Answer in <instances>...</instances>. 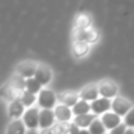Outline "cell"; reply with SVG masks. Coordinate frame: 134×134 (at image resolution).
Returning <instances> with one entry per match:
<instances>
[{
	"mask_svg": "<svg viewBox=\"0 0 134 134\" xmlns=\"http://www.w3.org/2000/svg\"><path fill=\"white\" fill-rule=\"evenodd\" d=\"M37 99H38V97H35V94H33V93L28 92V91H26V90L24 91L23 94H21V97H20V101L23 102L24 106H25L26 108L34 106Z\"/></svg>",
	"mask_w": 134,
	"mask_h": 134,
	"instance_id": "603a6c76",
	"label": "cell"
},
{
	"mask_svg": "<svg viewBox=\"0 0 134 134\" xmlns=\"http://www.w3.org/2000/svg\"><path fill=\"white\" fill-rule=\"evenodd\" d=\"M106 134H107V133H106Z\"/></svg>",
	"mask_w": 134,
	"mask_h": 134,
	"instance_id": "d6a6232c",
	"label": "cell"
},
{
	"mask_svg": "<svg viewBox=\"0 0 134 134\" xmlns=\"http://www.w3.org/2000/svg\"><path fill=\"white\" fill-rule=\"evenodd\" d=\"M38 134H53V132L51 131V128H44V130H39Z\"/></svg>",
	"mask_w": 134,
	"mask_h": 134,
	"instance_id": "83f0119b",
	"label": "cell"
},
{
	"mask_svg": "<svg viewBox=\"0 0 134 134\" xmlns=\"http://www.w3.org/2000/svg\"><path fill=\"white\" fill-rule=\"evenodd\" d=\"M54 115H55V120L58 122H69L73 119V112L72 108L64 104H57L55 107L53 108Z\"/></svg>",
	"mask_w": 134,
	"mask_h": 134,
	"instance_id": "9c48e42d",
	"label": "cell"
},
{
	"mask_svg": "<svg viewBox=\"0 0 134 134\" xmlns=\"http://www.w3.org/2000/svg\"><path fill=\"white\" fill-rule=\"evenodd\" d=\"M132 107H133L132 102L124 97L116 95L114 99H112V108H111L112 112L116 113L120 116H125L131 111Z\"/></svg>",
	"mask_w": 134,
	"mask_h": 134,
	"instance_id": "8992f818",
	"label": "cell"
},
{
	"mask_svg": "<svg viewBox=\"0 0 134 134\" xmlns=\"http://www.w3.org/2000/svg\"><path fill=\"white\" fill-rule=\"evenodd\" d=\"M127 126L125 125V124H120L119 126H116L115 128H113V130L109 132V134H125V132L127 131Z\"/></svg>",
	"mask_w": 134,
	"mask_h": 134,
	"instance_id": "484cf974",
	"label": "cell"
},
{
	"mask_svg": "<svg viewBox=\"0 0 134 134\" xmlns=\"http://www.w3.org/2000/svg\"><path fill=\"white\" fill-rule=\"evenodd\" d=\"M112 108V100L107 99V98L99 97L98 99L93 100L91 102V111L95 115H102L104 113L108 112Z\"/></svg>",
	"mask_w": 134,
	"mask_h": 134,
	"instance_id": "ba28073f",
	"label": "cell"
},
{
	"mask_svg": "<svg viewBox=\"0 0 134 134\" xmlns=\"http://www.w3.org/2000/svg\"><path fill=\"white\" fill-rule=\"evenodd\" d=\"M80 130L81 128L79 127L78 125H75V124L72 121L71 122V125H69V128H68V134H79V132H80Z\"/></svg>",
	"mask_w": 134,
	"mask_h": 134,
	"instance_id": "4316f807",
	"label": "cell"
},
{
	"mask_svg": "<svg viewBox=\"0 0 134 134\" xmlns=\"http://www.w3.org/2000/svg\"><path fill=\"white\" fill-rule=\"evenodd\" d=\"M34 78L41 83L42 86L47 85V83L51 81L52 79V71L47 65L45 64H39L37 67V71H35Z\"/></svg>",
	"mask_w": 134,
	"mask_h": 134,
	"instance_id": "5bb4252c",
	"label": "cell"
},
{
	"mask_svg": "<svg viewBox=\"0 0 134 134\" xmlns=\"http://www.w3.org/2000/svg\"><path fill=\"white\" fill-rule=\"evenodd\" d=\"M55 124V115H54L53 109L40 108L39 113V128H51Z\"/></svg>",
	"mask_w": 134,
	"mask_h": 134,
	"instance_id": "8fae6325",
	"label": "cell"
},
{
	"mask_svg": "<svg viewBox=\"0 0 134 134\" xmlns=\"http://www.w3.org/2000/svg\"><path fill=\"white\" fill-rule=\"evenodd\" d=\"M25 90L33 93V94H38V93L42 90V85L34 76H32V78L25 79Z\"/></svg>",
	"mask_w": 134,
	"mask_h": 134,
	"instance_id": "44dd1931",
	"label": "cell"
},
{
	"mask_svg": "<svg viewBox=\"0 0 134 134\" xmlns=\"http://www.w3.org/2000/svg\"><path fill=\"white\" fill-rule=\"evenodd\" d=\"M125 134H134V128H127Z\"/></svg>",
	"mask_w": 134,
	"mask_h": 134,
	"instance_id": "f546056e",
	"label": "cell"
},
{
	"mask_svg": "<svg viewBox=\"0 0 134 134\" xmlns=\"http://www.w3.org/2000/svg\"><path fill=\"white\" fill-rule=\"evenodd\" d=\"M38 65H39V63H37L34 60H31V59L24 60L21 63H19L18 66L15 67V73L16 75L21 76L24 79L32 78V76H34Z\"/></svg>",
	"mask_w": 134,
	"mask_h": 134,
	"instance_id": "5b68a950",
	"label": "cell"
},
{
	"mask_svg": "<svg viewBox=\"0 0 134 134\" xmlns=\"http://www.w3.org/2000/svg\"><path fill=\"white\" fill-rule=\"evenodd\" d=\"M26 134H38V132L35 130H31V131H27V133Z\"/></svg>",
	"mask_w": 134,
	"mask_h": 134,
	"instance_id": "4dcf8cb0",
	"label": "cell"
},
{
	"mask_svg": "<svg viewBox=\"0 0 134 134\" xmlns=\"http://www.w3.org/2000/svg\"><path fill=\"white\" fill-rule=\"evenodd\" d=\"M72 51L75 57H83L90 51V44L80 40H74L72 44Z\"/></svg>",
	"mask_w": 134,
	"mask_h": 134,
	"instance_id": "d6986e66",
	"label": "cell"
},
{
	"mask_svg": "<svg viewBox=\"0 0 134 134\" xmlns=\"http://www.w3.org/2000/svg\"><path fill=\"white\" fill-rule=\"evenodd\" d=\"M39 113H40V107L38 105L26 108L21 119H23L24 124H25V126L27 127L28 131L37 130L39 127Z\"/></svg>",
	"mask_w": 134,
	"mask_h": 134,
	"instance_id": "7a4b0ae2",
	"label": "cell"
},
{
	"mask_svg": "<svg viewBox=\"0 0 134 134\" xmlns=\"http://www.w3.org/2000/svg\"><path fill=\"white\" fill-rule=\"evenodd\" d=\"M91 24H92V19H91L90 14L85 13V12L76 14L75 20H74L75 28H88L91 27Z\"/></svg>",
	"mask_w": 134,
	"mask_h": 134,
	"instance_id": "ffe728a7",
	"label": "cell"
},
{
	"mask_svg": "<svg viewBox=\"0 0 134 134\" xmlns=\"http://www.w3.org/2000/svg\"><path fill=\"white\" fill-rule=\"evenodd\" d=\"M73 35L74 40H80V41H85L87 44H93L99 39V31L92 26L88 28H74Z\"/></svg>",
	"mask_w": 134,
	"mask_h": 134,
	"instance_id": "3957f363",
	"label": "cell"
},
{
	"mask_svg": "<svg viewBox=\"0 0 134 134\" xmlns=\"http://www.w3.org/2000/svg\"><path fill=\"white\" fill-rule=\"evenodd\" d=\"M88 131H90L91 134H106V127L104 126L102 121L98 116L91 124V126L88 127Z\"/></svg>",
	"mask_w": 134,
	"mask_h": 134,
	"instance_id": "7402d4cb",
	"label": "cell"
},
{
	"mask_svg": "<svg viewBox=\"0 0 134 134\" xmlns=\"http://www.w3.org/2000/svg\"><path fill=\"white\" fill-rule=\"evenodd\" d=\"M58 97V101L60 104H64L68 107H73L76 102L79 101V93L74 92V91H64V92H60L57 94Z\"/></svg>",
	"mask_w": 134,
	"mask_h": 134,
	"instance_id": "4fadbf2b",
	"label": "cell"
},
{
	"mask_svg": "<svg viewBox=\"0 0 134 134\" xmlns=\"http://www.w3.org/2000/svg\"><path fill=\"white\" fill-rule=\"evenodd\" d=\"M72 112H73V115H82V114H88L91 113V102L85 101L82 99H79V101L72 107Z\"/></svg>",
	"mask_w": 134,
	"mask_h": 134,
	"instance_id": "ac0fdd59",
	"label": "cell"
},
{
	"mask_svg": "<svg viewBox=\"0 0 134 134\" xmlns=\"http://www.w3.org/2000/svg\"><path fill=\"white\" fill-rule=\"evenodd\" d=\"M57 101H58V97L51 88L42 87V90L38 93L37 104L40 108L53 109L57 105Z\"/></svg>",
	"mask_w": 134,
	"mask_h": 134,
	"instance_id": "6da1fadb",
	"label": "cell"
},
{
	"mask_svg": "<svg viewBox=\"0 0 134 134\" xmlns=\"http://www.w3.org/2000/svg\"><path fill=\"white\" fill-rule=\"evenodd\" d=\"M27 127L25 126L23 119H12L6 127V134H26Z\"/></svg>",
	"mask_w": 134,
	"mask_h": 134,
	"instance_id": "2e32d148",
	"label": "cell"
},
{
	"mask_svg": "<svg viewBox=\"0 0 134 134\" xmlns=\"http://www.w3.org/2000/svg\"><path fill=\"white\" fill-rule=\"evenodd\" d=\"M95 118H97V115H95V114L88 113V114H82V115L73 116L72 121H73L75 125H78L80 128H88Z\"/></svg>",
	"mask_w": 134,
	"mask_h": 134,
	"instance_id": "e0dca14e",
	"label": "cell"
},
{
	"mask_svg": "<svg viewBox=\"0 0 134 134\" xmlns=\"http://www.w3.org/2000/svg\"><path fill=\"white\" fill-rule=\"evenodd\" d=\"M124 124L128 128H134V106L131 108V111L124 116Z\"/></svg>",
	"mask_w": 134,
	"mask_h": 134,
	"instance_id": "d4e9b609",
	"label": "cell"
},
{
	"mask_svg": "<svg viewBox=\"0 0 134 134\" xmlns=\"http://www.w3.org/2000/svg\"><path fill=\"white\" fill-rule=\"evenodd\" d=\"M100 120L102 121V124H104V126L106 127V130H109V131H112L113 128H115L116 126L122 124L121 116L112 111H108V112H106V113H104L102 115H100Z\"/></svg>",
	"mask_w": 134,
	"mask_h": 134,
	"instance_id": "7c38bea8",
	"label": "cell"
},
{
	"mask_svg": "<svg viewBox=\"0 0 134 134\" xmlns=\"http://www.w3.org/2000/svg\"><path fill=\"white\" fill-rule=\"evenodd\" d=\"M64 134H68V133H64Z\"/></svg>",
	"mask_w": 134,
	"mask_h": 134,
	"instance_id": "1f68e13d",
	"label": "cell"
},
{
	"mask_svg": "<svg viewBox=\"0 0 134 134\" xmlns=\"http://www.w3.org/2000/svg\"><path fill=\"white\" fill-rule=\"evenodd\" d=\"M26 111V107L24 106V104L20 100H13L8 104L7 106V112H8V115L12 119H20L23 118L24 113Z\"/></svg>",
	"mask_w": 134,
	"mask_h": 134,
	"instance_id": "9a60e30c",
	"label": "cell"
},
{
	"mask_svg": "<svg viewBox=\"0 0 134 134\" xmlns=\"http://www.w3.org/2000/svg\"><path fill=\"white\" fill-rule=\"evenodd\" d=\"M99 88V94L102 98L107 99H114L118 95V85L111 79H104V80L98 82Z\"/></svg>",
	"mask_w": 134,
	"mask_h": 134,
	"instance_id": "277c9868",
	"label": "cell"
},
{
	"mask_svg": "<svg viewBox=\"0 0 134 134\" xmlns=\"http://www.w3.org/2000/svg\"><path fill=\"white\" fill-rule=\"evenodd\" d=\"M24 91L25 90L15 87L11 81H8V82L4 83V85L0 87V95L11 102V101H13V100H18V99L20 100V97Z\"/></svg>",
	"mask_w": 134,
	"mask_h": 134,
	"instance_id": "52a82bcc",
	"label": "cell"
},
{
	"mask_svg": "<svg viewBox=\"0 0 134 134\" xmlns=\"http://www.w3.org/2000/svg\"><path fill=\"white\" fill-rule=\"evenodd\" d=\"M78 93H79V98L80 99L88 101V102H92L93 100L98 99L100 97L98 83H88V85L83 86Z\"/></svg>",
	"mask_w": 134,
	"mask_h": 134,
	"instance_id": "30bf717a",
	"label": "cell"
},
{
	"mask_svg": "<svg viewBox=\"0 0 134 134\" xmlns=\"http://www.w3.org/2000/svg\"><path fill=\"white\" fill-rule=\"evenodd\" d=\"M71 122H55L51 127V131L53 134H64L68 132V128Z\"/></svg>",
	"mask_w": 134,
	"mask_h": 134,
	"instance_id": "cb8c5ba5",
	"label": "cell"
},
{
	"mask_svg": "<svg viewBox=\"0 0 134 134\" xmlns=\"http://www.w3.org/2000/svg\"><path fill=\"white\" fill-rule=\"evenodd\" d=\"M79 134H91V133H90V131H88V128H81Z\"/></svg>",
	"mask_w": 134,
	"mask_h": 134,
	"instance_id": "f1b7e54d",
	"label": "cell"
}]
</instances>
